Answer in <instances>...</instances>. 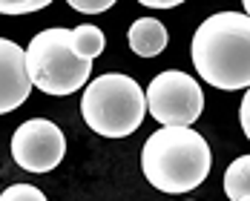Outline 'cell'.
<instances>
[{"mask_svg":"<svg viewBox=\"0 0 250 201\" xmlns=\"http://www.w3.org/2000/svg\"><path fill=\"white\" fill-rule=\"evenodd\" d=\"M193 66L207 86H250V18L245 12H216L193 35Z\"/></svg>","mask_w":250,"mask_h":201,"instance_id":"cell-1","label":"cell"},{"mask_svg":"<svg viewBox=\"0 0 250 201\" xmlns=\"http://www.w3.org/2000/svg\"><path fill=\"white\" fill-rule=\"evenodd\" d=\"M213 152L207 138L190 126H161L152 132L141 150L144 178L155 190L181 196L196 190L210 176Z\"/></svg>","mask_w":250,"mask_h":201,"instance_id":"cell-2","label":"cell"},{"mask_svg":"<svg viewBox=\"0 0 250 201\" xmlns=\"http://www.w3.org/2000/svg\"><path fill=\"white\" fill-rule=\"evenodd\" d=\"M81 115L101 138H126L147 115L144 89L124 72H106L86 83L81 95Z\"/></svg>","mask_w":250,"mask_h":201,"instance_id":"cell-3","label":"cell"},{"mask_svg":"<svg viewBox=\"0 0 250 201\" xmlns=\"http://www.w3.org/2000/svg\"><path fill=\"white\" fill-rule=\"evenodd\" d=\"M72 29H43L26 46V72L32 89L46 95H72L89 83L92 63L81 60L72 52Z\"/></svg>","mask_w":250,"mask_h":201,"instance_id":"cell-4","label":"cell"},{"mask_svg":"<svg viewBox=\"0 0 250 201\" xmlns=\"http://www.w3.org/2000/svg\"><path fill=\"white\" fill-rule=\"evenodd\" d=\"M144 100L147 112L161 126H190L201 118L204 109V92L199 80L178 69H167L152 78Z\"/></svg>","mask_w":250,"mask_h":201,"instance_id":"cell-5","label":"cell"},{"mask_svg":"<svg viewBox=\"0 0 250 201\" xmlns=\"http://www.w3.org/2000/svg\"><path fill=\"white\" fill-rule=\"evenodd\" d=\"M66 155L61 126L46 118H29L12 135V158L26 173H49Z\"/></svg>","mask_w":250,"mask_h":201,"instance_id":"cell-6","label":"cell"},{"mask_svg":"<svg viewBox=\"0 0 250 201\" xmlns=\"http://www.w3.org/2000/svg\"><path fill=\"white\" fill-rule=\"evenodd\" d=\"M29 92L32 80L26 72V52L15 40L0 38V115L23 106Z\"/></svg>","mask_w":250,"mask_h":201,"instance_id":"cell-7","label":"cell"},{"mask_svg":"<svg viewBox=\"0 0 250 201\" xmlns=\"http://www.w3.org/2000/svg\"><path fill=\"white\" fill-rule=\"evenodd\" d=\"M126 40H129V49L135 52L138 58H155L167 49V26L161 23L158 18H138L135 23L129 26L126 32Z\"/></svg>","mask_w":250,"mask_h":201,"instance_id":"cell-8","label":"cell"},{"mask_svg":"<svg viewBox=\"0 0 250 201\" xmlns=\"http://www.w3.org/2000/svg\"><path fill=\"white\" fill-rule=\"evenodd\" d=\"M69 43H72V52H75L81 60L92 63L101 52H104V46H106V38H104V32H101L98 26L81 23V26H75V29H72Z\"/></svg>","mask_w":250,"mask_h":201,"instance_id":"cell-9","label":"cell"},{"mask_svg":"<svg viewBox=\"0 0 250 201\" xmlns=\"http://www.w3.org/2000/svg\"><path fill=\"white\" fill-rule=\"evenodd\" d=\"M225 193L230 201H250V155H239L227 167Z\"/></svg>","mask_w":250,"mask_h":201,"instance_id":"cell-10","label":"cell"},{"mask_svg":"<svg viewBox=\"0 0 250 201\" xmlns=\"http://www.w3.org/2000/svg\"><path fill=\"white\" fill-rule=\"evenodd\" d=\"M0 201H46V196L35 184H12L0 193Z\"/></svg>","mask_w":250,"mask_h":201,"instance_id":"cell-11","label":"cell"},{"mask_svg":"<svg viewBox=\"0 0 250 201\" xmlns=\"http://www.w3.org/2000/svg\"><path fill=\"white\" fill-rule=\"evenodd\" d=\"M49 0H0V15H32V12H41L46 9Z\"/></svg>","mask_w":250,"mask_h":201,"instance_id":"cell-12","label":"cell"},{"mask_svg":"<svg viewBox=\"0 0 250 201\" xmlns=\"http://www.w3.org/2000/svg\"><path fill=\"white\" fill-rule=\"evenodd\" d=\"M69 9H75L81 15H98L112 9V0H69Z\"/></svg>","mask_w":250,"mask_h":201,"instance_id":"cell-13","label":"cell"},{"mask_svg":"<svg viewBox=\"0 0 250 201\" xmlns=\"http://www.w3.org/2000/svg\"><path fill=\"white\" fill-rule=\"evenodd\" d=\"M242 112H239V118H242V129H245V135H250V95L248 89H245V95H242V106H239Z\"/></svg>","mask_w":250,"mask_h":201,"instance_id":"cell-14","label":"cell"},{"mask_svg":"<svg viewBox=\"0 0 250 201\" xmlns=\"http://www.w3.org/2000/svg\"><path fill=\"white\" fill-rule=\"evenodd\" d=\"M181 0H141V6L147 9H175Z\"/></svg>","mask_w":250,"mask_h":201,"instance_id":"cell-15","label":"cell"}]
</instances>
